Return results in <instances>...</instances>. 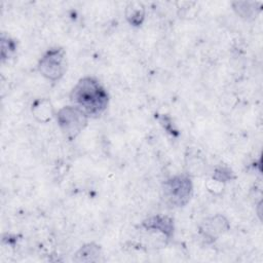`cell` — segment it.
<instances>
[{
	"mask_svg": "<svg viewBox=\"0 0 263 263\" xmlns=\"http://www.w3.org/2000/svg\"><path fill=\"white\" fill-rule=\"evenodd\" d=\"M70 101L89 118H97L107 109L109 93L98 79L87 76L81 78L72 88Z\"/></svg>",
	"mask_w": 263,
	"mask_h": 263,
	"instance_id": "6da1fadb",
	"label": "cell"
},
{
	"mask_svg": "<svg viewBox=\"0 0 263 263\" xmlns=\"http://www.w3.org/2000/svg\"><path fill=\"white\" fill-rule=\"evenodd\" d=\"M162 197L164 201L174 208L185 206L191 199L193 185L189 176L177 175L162 184Z\"/></svg>",
	"mask_w": 263,
	"mask_h": 263,
	"instance_id": "7a4b0ae2",
	"label": "cell"
},
{
	"mask_svg": "<svg viewBox=\"0 0 263 263\" xmlns=\"http://www.w3.org/2000/svg\"><path fill=\"white\" fill-rule=\"evenodd\" d=\"M88 116L78 107L71 105L61 108L55 114L58 125L65 138L72 141L87 126Z\"/></svg>",
	"mask_w": 263,
	"mask_h": 263,
	"instance_id": "3957f363",
	"label": "cell"
},
{
	"mask_svg": "<svg viewBox=\"0 0 263 263\" xmlns=\"http://www.w3.org/2000/svg\"><path fill=\"white\" fill-rule=\"evenodd\" d=\"M39 73L50 81L60 80L67 70L66 52L62 47L48 49L38 62Z\"/></svg>",
	"mask_w": 263,
	"mask_h": 263,
	"instance_id": "277c9868",
	"label": "cell"
},
{
	"mask_svg": "<svg viewBox=\"0 0 263 263\" xmlns=\"http://www.w3.org/2000/svg\"><path fill=\"white\" fill-rule=\"evenodd\" d=\"M229 227V222L224 216L216 215L214 217L208 218L201 223L199 227V233L204 239L212 242L216 240L221 234L225 233Z\"/></svg>",
	"mask_w": 263,
	"mask_h": 263,
	"instance_id": "5b68a950",
	"label": "cell"
},
{
	"mask_svg": "<svg viewBox=\"0 0 263 263\" xmlns=\"http://www.w3.org/2000/svg\"><path fill=\"white\" fill-rule=\"evenodd\" d=\"M142 227L147 231L160 233L166 239L174 235V221L168 216L156 215L147 218L142 222Z\"/></svg>",
	"mask_w": 263,
	"mask_h": 263,
	"instance_id": "8992f818",
	"label": "cell"
},
{
	"mask_svg": "<svg viewBox=\"0 0 263 263\" xmlns=\"http://www.w3.org/2000/svg\"><path fill=\"white\" fill-rule=\"evenodd\" d=\"M32 114L41 123H46L53 117V108L47 99H38L32 105Z\"/></svg>",
	"mask_w": 263,
	"mask_h": 263,
	"instance_id": "52a82bcc",
	"label": "cell"
},
{
	"mask_svg": "<svg viewBox=\"0 0 263 263\" xmlns=\"http://www.w3.org/2000/svg\"><path fill=\"white\" fill-rule=\"evenodd\" d=\"M101 256H102L101 246L95 242H89L82 246L75 253L73 260L76 262H96V261H99Z\"/></svg>",
	"mask_w": 263,
	"mask_h": 263,
	"instance_id": "ba28073f",
	"label": "cell"
},
{
	"mask_svg": "<svg viewBox=\"0 0 263 263\" xmlns=\"http://www.w3.org/2000/svg\"><path fill=\"white\" fill-rule=\"evenodd\" d=\"M125 17L127 22L134 26L139 27L145 18V7L141 2H129L125 8Z\"/></svg>",
	"mask_w": 263,
	"mask_h": 263,
	"instance_id": "9c48e42d",
	"label": "cell"
},
{
	"mask_svg": "<svg viewBox=\"0 0 263 263\" xmlns=\"http://www.w3.org/2000/svg\"><path fill=\"white\" fill-rule=\"evenodd\" d=\"M261 2H234L233 9L236 13L246 20H251L256 17V15L261 10Z\"/></svg>",
	"mask_w": 263,
	"mask_h": 263,
	"instance_id": "30bf717a",
	"label": "cell"
},
{
	"mask_svg": "<svg viewBox=\"0 0 263 263\" xmlns=\"http://www.w3.org/2000/svg\"><path fill=\"white\" fill-rule=\"evenodd\" d=\"M16 49V43L9 36L2 34L1 36V59L2 61L9 59Z\"/></svg>",
	"mask_w": 263,
	"mask_h": 263,
	"instance_id": "8fae6325",
	"label": "cell"
},
{
	"mask_svg": "<svg viewBox=\"0 0 263 263\" xmlns=\"http://www.w3.org/2000/svg\"><path fill=\"white\" fill-rule=\"evenodd\" d=\"M232 178H233V173L231 172V170L227 167H218L213 175V180L221 183L230 181Z\"/></svg>",
	"mask_w": 263,
	"mask_h": 263,
	"instance_id": "7c38bea8",
	"label": "cell"
}]
</instances>
